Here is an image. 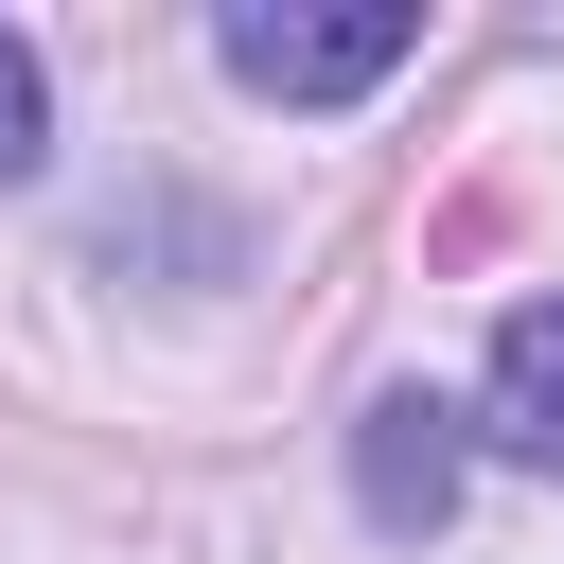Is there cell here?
<instances>
[{"instance_id": "1", "label": "cell", "mask_w": 564, "mask_h": 564, "mask_svg": "<svg viewBox=\"0 0 564 564\" xmlns=\"http://www.w3.org/2000/svg\"><path fill=\"white\" fill-rule=\"evenodd\" d=\"M212 53H229V88H264V106H352V88H388V70L423 53V18H405V0H229Z\"/></svg>"}, {"instance_id": "2", "label": "cell", "mask_w": 564, "mask_h": 564, "mask_svg": "<svg viewBox=\"0 0 564 564\" xmlns=\"http://www.w3.org/2000/svg\"><path fill=\"white\" fill-rule=\"evenodd\" d=\"M458 458H476V441H458V405H441V388H388V405L352 423V511H370L388 546H423V529L458 511Z\"/></svg>"}, {"instance_id": "3", "label": "cell", "mask_w": 564, "mask_h": 564, "mask_svg": "<svg viewBox=\"0 0 564 564\" xmlns=\"http://www.w3.org/2000/svg\"><path fill=\"white\" fill-rule=\"evenodd\" d=\"M494 441L511 458H564V300H511L494 317Z\"/></svg>"}, {"instance_id": "4", "label": "cell", "mask_w": 564, "mask_h": 564, "mask_svg": "<svg viewBox=\"0 0 564 564\" xmlns=\"http://www.w3.org/2000/svg\"><path fill=\"white\" fill-rule=\"evenodd\" d=\"M53 159V70H35V35H0V194Z\"/></svg>"}]
</instances>
